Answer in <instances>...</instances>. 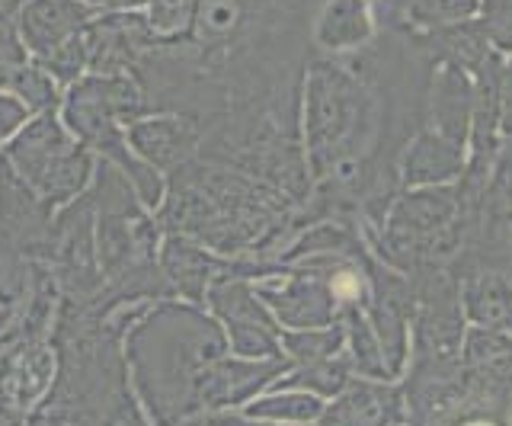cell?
<instances>
[{
	"instance_id": "obj_14",
	"label": "cell",
	"mask_w": 512,
	"mask_h": 426,
	"mask_svg": "<svg viewBox=\"0 0 512 426\" xmlns=\"http://www.w3.org/2000/svg\"><path fill=\"white\" fill-rule=\"evenodd\" d=\"M196 0H144L141 20L151 29L154 45H176L189 36Z\"/></svg>"
},
{
	"instance_id": "obj_18",
	"label": "cell",
	"mask_w": 512,
	"mask_h": 426,
	"mask_svg": "<svg viewBox=\"0 0 512 426\" xmlns=\"http://www.w3.org/2000/svg\"><path fill=\"white\" fill-rule=\"evenodd\" d=\"M343 343V330L340 327H324V330H298V334H282V346L292 353L301 366H311V362H324L336 356Z\"/></svg>"
},
{
	"instance_id": "obj_2",
	"label": "cell",
	"mask_w": 512,
	"mask_h": 426,
	"mask_svg": "<svg viewBox=\"0 0 512 426\" xmlns=\"http://www.w3.org/2000/svg\"><path fill=\"white\" fill-rule=\"evenodd\" d=\"M122 350L148 420L180 426L202 414L205 372L228 356V337L199 305L160 298L128 327Z\"/></svg>"
},
{
	"instance_id": "obj_12",
	"label": "cell",
	"mask_w": 512,
	"mask_h": 426,
	"mask_svg": "<svg viewBox=\"0 0 512 426\" xmlns=\"http://www.w3.org/2000/svg\"><path fill=\"white\" fill-rule=\"evenodd\" d=\"M39 263L0 228V337L20 324L32 292H36Z\"/></svg>"
},
{
	"instance_id": "obj_4",
	"label": "cell",
	"mask_w": 512,
	"mask_h": 426,
	"mask_svg": "<svg viewBox=\"0 0 512 426\" xmlns=\"http://www.w3.org/2000/svg\"><path fill=\"white\" fill-rule=\"evenodd\" d=\"M205 302L224 324V337L240 359H282V327L260 302L253 279L221 273Z\"/></svg>"
},
{
	"instance_id": "obj_11",
	"label": "cell",
	"mask_w": 512,
	"mask_h": 426,
	"mask_svg": "<svg viewBox=\"0 0 512 426\" xmlns=\"http://www.w3.org/2000/svg\"><path fill=\"white\" fill-rule=\"evenodd\" d=\"M464 148L445 141L442 135L420 129L400 157V183L404 186H442L455 177H464Z\"/></svg>"
},
{
	"instance_id": "obj_8",
	"label": "cell",
	"mask_w": 512,
	"mask_h": 426,
	"mask_svg": "<svg viewBox=\"0 0 512 426\" xmlns=\"http://www.w3.org/2000/svg\"><path fill=\"white\" fill-rule=\"evenodd\" d=\"M96 17L100 13L80 0H26L16 13V26H20L26 52L39 61L48 52H55L61 42L84 33Z\"/></svg>"
},
{
	"instance_id": "obj_20",
	"label": "cell",
	"mask_w": 512,
	"mask_h": 426,
	"mask_svg": "<svg viewBox=\"0 0 512 426\" xmlns=\"http://www.w3.org/2000/svg\"><path fill=\"white\" fill-rule=\"evenodd\" d=\"M29 119H32V113L23 100H16L13 93H0V151L10 145L16 132H20Z\"/></svg>"
},
{
	"instance_id": "obj_21",
	"label": "cell",
	"mask_w": 512,
	"mask_h": 426,
	"mask_svg": "<svg viewBox=\"0 0 512 426\" xmlns=\"http://www.w3.org/2000/svg\"><path fill=\"white\" fill-rule=\"evenodd\" d=\"M80 4L93 7L96 13H132V10H141L144 0H80Z\"/></svg>"
},
{
	"instance_id": "obj_23",
	"label": "cell",
	"mask_w": 512,
	"mask_h": 426,
	"mask_svg": "<svg viewBox=\"0 0 512 426\" xmlns=\"http://www.w3.org/2000/svg\"><path fill=\"white\" fill-rule=\"evenodd\" d=\"M23 4H26V0H0V10H4V13H20Z\"/></svg>"
},
{
	"instance_id": "obj_15",
	"label": "cell",
	"mask_w": 512,
	"mask_h": 426,
	"mask_svg": "<svg viewBox=\"0 0 512 426\" xmlns=\"http://www.w3.org/2000/svg\"><path fill=\"white\" fill-rule=\"evenodd\" d=\"M16 100H23L29 106V113L32 116H39V113H52V109H61V87L55 84V77L48 74L36 58L29 61V65L13 77V84L10 90Z\"/></svg>"
},
{
	"instance_id": "obj_13",
	"label": "cell",
	"mask_w": 512,
	"mask_h": 426,
	"mask_svg": "<svg viewBox=\"0 0 512 426\" xmlns=\"http://www.w3.org/2000/svg\"><path fill=\"white\" fill-rule=\"evenodd\" d=\"M320 417H324V426H388L400 417V398L388 388L352 385Z\"/></svg>"
},
{
	"instance_id": "obj_6",
	"label": "cell",
	"mask_w": 512,
	"mask_h": 426,
	"mask_svg": "<svg viewBox=\"0 0 512 426\" xmlns=\"http://www.w3.org/2000/svg\"><path fill=\"white\" fill-rule=\"evenodd\" d=\"M128 148L160 177L192 164L202 148V129L183 116H144L128 125Z\"/></svg>"
},
{
	"instance_id": "obj_9",
	"label": "cell",
	"mask_w": 512,
	"mask_h": 426,
	"mask_svg": "<svg viewBox=\"0 0 512 426\" xmlns=\"http://www.w3.org/2000/svg\"><path fill=\"white\" fill-rule=\"evenodd\" d=\"M480 13H484V0H375L378 26L416 39L474 23Z\"/></svg>"
},
{
	"instance_id": "obj_22",
	"label": "cell",
	"mask_w": 512,
	"mask_h": 426,
	"mask_svg": "<svg viewBox=\"0 0 512 426\" xmlns=\"http://www.w3.org/2000/svg\"><path fill=\"white\" fill-rule=\"evenodd\" d=\"M180 426H253L247 420H237V417H218V414H199V417H189ZM260 426V423H256Z\"/></svg>"
},
{
	"instance_id": "obj_1",
	"label": "cell",
	"mask_w": 512,
	"mask_h": 426,
	"mask_svg": "<svg viewBox=\"0 0 512 426\" xmlns=\"http://www.w3.org/2000/svg\"><path fill=\"white\" fill-rule=\"evenodd\" d=\"M324 0H196L176 45H151L135 65L151 116H183L199 129L250 113H301Z\"/></svg>"
},
{
	"instance_id": "obj_16",
	"label": "cell",
	"mask_w": 512,
	"mask_h": 426,
	"mask_svg": "<svg viewBox=\"0 0 512 426\" xmlns=\"http://www.w3.org/2000/svg\"><path fill=\"white\" fill-rule=\"evenodd\" d=\"M324 414V404H320L314 394L308 391H295V394H272L247 407V417L253 420H276V423H308Z\"/></svg>"
},
{
	"instance_id": "obj_19",
	"label": "cell",
	"mask_w": 512,
	"mask_h": 426,
	"mask_svg": "<svg viewBox=\"0 0 512 426\" xmlns=\"http://www.w3.org/2000/svg\"><path fill=\"white\" fill-rule=\"evenodd\" d=\"M32 61L26 45L20 39V26H16V13L0 10V93H7L13 77L20 74Z\"/></svg>"
},
{
	"instance_id": "obj_17",
	"label": "cell",
	"mask_w": 512,
	"mask_h": 426,
	"mask_svg": "<svg viewBox=\"0 0 512 426\" xmlns=\"http://www.w3.org/2000/svg\"><path fill=\"white\" fill-rule=\"evenodd\" d=\"M349 382V366L346 359L330 356L324 362H311V366H301L298 372H292L288 378H279L276 391H292V388H304V391H317V394H336Z\"/></svg>"
},
{
	"instance_id": "obj_10",
	"label": "cell",
	"mask_w": 512,
	"mask_h": 426,
	"mask_svg": "<svg viewBox=\"0 0 512 426\" xmlns=\"http://www.w3.org/2000/svg\"><path fill=\"white\" fill-rule=\"evenodd\" d=\"M378 36L375 0H324L314 17V52L340 58L362 52Z\"/></svg>"
},
{
	"instance_id": "obj_5",
	"label": "cell",
	"mask_w": 512,
	"mask_h": 426,
	"mask_svg": "<svg viewBox=\"0 0 512 426\" xmlns=\"http://www.w3.org/2000/svg\"><path fill=\"white\" fill-rule=\"evenodd\" d=\"M55 209L0 154V228L20 244L32 260H45L52 244Z\"/></svg>"
},
{
	"instance_id": "obj_3",
	"label": "cell",
	"mask_w": 512,
	"mask_h": 426,
	"mask_svg": "<svg viewBox=\"0 0 512 426\" xmlns=\"http://www.w3.org/2000/svg\"><path fill=\"white\" fill-rule=\"evenodd\" d=\"M0 154L55 212L84 196L96 173L93 151L68 132L58 109L32 116Z\"/></svg>"
},
{
	"instance_id": "obj_7",
	"label": "cell",
	"mask_w": 512,
	"mask_h": 426,
	"mask_svg": "<svg viewBox=\"0 0 512 426\" xmlns=\"http://www.w3.org/2000/svg\"><path fill=\"white\" fill-rule=\"evenodd\" d=\"M160 273H164L170 295H183L186 302H205L212 282L231 270L228 257H218L205 244L186 238V234H164L160 241Z\"/></svg>"
}]
</instances>
